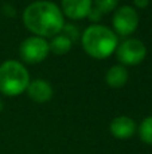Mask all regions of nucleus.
<instances>
[{
    "label": "nucleus",
    "mask_w": 152,
    "mask_h": 154,
    "mask_svg": "<svg viewBox=\"0 0 152 154\" xmlns=\"http://www.w3.org/2000/svg\"><path fill=\"white\" fill-rule=\"evenodd\" d=\"M133 3L137 8H145L150 4V0H133Z\"/></svg>",
    "instance_id": "nucleus-15"
},
{
    "label": "nucleus",
    "mask_w": 152,
    "mask_h": 154,
    "mask_svg": "<svg viewBox=\"0 0 152 154\" xmlns=\"http://www.w3.org/2000/svg\"><path fill=\"white\" fill-rule=\"evenodd\" d=\"M128 70L121 65H115L107 72L105 81L110 88H123L128 81Z\"/></svg>",
    "instance_id": "nucleus-10"
},
{
    "label": "nucleus",
    "mask_w": 152,
    "mask_h": 154,
    "mask_svg": "<svg viewBox=\"0 0 152 154\" xmlns=\"http://www.w3.org/2000/svg\"><path fill=\"white\" fill-rule=\"evenodd\" d=\"M61 32H63L65 37H67L72 42L78 38V29L77 27H74V26H72V24H65Z\"/></svg>",
    "instance_id": "nucleus-14"
},
{
    "label": "nucleus",
    "mask_w": 152,
    "mask_h": 154,
    "mask_svg": "<svg viewBox=\"0 0 152 154\" xmlns=\"http://www.w3.org/2000/svg\"><path fill=\"white\" fill-rule=\"evenodd\" d=\"M94 8L101 14H109L117 7L118 0H93Z\"/></svg>",
    "instance_id": "nucleus-13"
},
{
    "label": "nucleus",
    "mask_w": 152,
    "mask_h": 154,
    "mask_svg": "<svg viewBox=\"0 0 152 154\" xmlns=\"http://www.w3.org/2000/svg\"><path fill=\"white\" fill-rule=\"evenodd\" d=\"M139 26V14L129 5H124L116 10L113 15V27L120 35H129L135 32Z\"/></svg>",
    "instance_id": "nucleus-6"
},
{
    "label": "nucleus",
    "mask_w": 152,
    "mask_h": 154,
    "mask_svg": "<svg viewBox=\"0 0 152 154\" xmlns=\"http://www.w3.org/2000/svg\"><path fill=\"white\" fill-rule=\"evenodd\" d=\"M93 8V0H62V14L73 20L89 16Z\"/></svg>",
    "instance_id": "nucleus-7"
},
{
    "label": "nucleus",
    "mask_w": 152,
    "mask_h": 154,
    "mask_svg": "<svg viewBox=\"0 0 152 154\" xmlns=\"http://www.w3.org/2000/svg\"><path fill=\"white\" fill-rule=\"evenodd\" d=\"M116 56L124 65H139L147 56V48L139 39H127L121 42L116 49Z\"/></svg>",
    "instance_id": "nucleus-5"
},
{
    "label": "nucleus",
    "mask_w": 152,
    "mask_h": 154,
    "mask_svg": "<svg viewBox=\"0 0 152 154\" xmlns=\"http://www.w3.org/2000/svg\"><path fill=\"white\" fill-rule=\"evenodd\" d=\"M20 57L27 64H39L50 53L48 42L40 37H30L20 45Z\"/></svg>",
    "instance_id": "nucleus-4"
},
{
    "label": "nucleus",
    "mask_w": 152,
    "mask_h": 154,
    "mask_svg": "<svg viewBox=\"0 0 152 154\" xmlns=\"http://www.w3.org/2000/svg\"><path fill=\"white\" fill-rule=\"evenodd\" d=\"M136 123L129 116H116L109 125V131L116 139H129L136 133Z\"/></svg>",
    "instance_id": "nucleus-8"
},
{
    "label": "nucleus",
    "mask_w": 152,
    "mask_h": 154,
    "mask_svg": "<svg viewBox=\"0 0 152 154\" xmlns=\"http://www.w3.org/2000/svg\"><path fill=\"white\" fill-rule=\"evenodd\" d=\"M23 23L35 37L46 38L61 34L65 19L61 8L51 2H34L23 12Z\"/></svg>",
    "instance_id": "nucleus-1"
},
{
    "label": "nucleus",
    "mask_w": 152,
    "mask_h": 154,
    "mask_svg": "<svg viewBox=\"0 0 152 154\" xmlns=\"http://www.w3.org/2000/svg\"><path fill=\"white\" fill-rule=\"evenodd\" d=\"M139 137L142 142L152 146V115L147 116L139 126Z\"/></svg>",
    "instance_id": "nucleus-12"
},
{
    "label": "nucleus",
    "mask_w": 152,
    "mask_h": 154,
    "mask_svg": "<svg viewBox=\"0 0 152 154\" xmlns=\"http://www.w3.org/2000/svg\"><path fill=\"white\" fill-rule=\"evenodd\" d=\"M30 75L23 64L13 60L0 65V92L5 96H19L27 89Z\"/></svg>",
    "instance_id": "nucleus-3"
},
{
    "label": "nucleus",
    "mask_w": 152,
    "mask_h": 154,
    "mask_svg": "<svg viewBox=\"0 0 152 154\" xmlns=\"http://www.w3.org/2000/svg\"><path fill=\"white\" fill-rule=\"evenodd\" d=\"M72 46H73V42L67 37H65L63 34H58L55 37H53L51 42L48 43L50 51H53L57 56H63V54L69 53Z\"/></svg>",
    "instance_id": "nucleus-11"
},
{
    "label": "nucleus",
    "mask_w": 152,
    "mask_h": 154,
    "mask_svg": "<svg viewBox=\"0 0 152 154\" xmlns=\"http://www.w3.org/2000/svg\"><path fill=\"white\" fill-rule=\"evenodd\" d=\"M26 91L28 93V97L31 100H34L35 103H46V101H48L53 97V93H54L50 82L45 81V80L30 81Z\"/></svg>",
    "instance_id": "nucleus-9"
},
{
    "label": "nucleus",
    "mask_w": 152,
    "mask_h": 154,
    "mask_svg": "<svg viewBox=\"0 0 152 154\" xmlns=\"http://www.w3.org/2000/svg\"><path fill=\"white\" fill-rule=\"evenodd\" d=\"M83 50L93 58H107L112 56L118 46L116 32L102 24H92L82 34Z\"/></svg>",
    "instance_id": "nucleus-2"
},
{
    "label": "nucleus",
    "mask_w": 152,
    "mask_h": 154,
    "mask_svg": "<svg viewBox=\"0 0 152 154\" xmlns=\"http://www.w3.org/2000/svg\"><path fill=\"white\" fill-rule=\"evenodd\" d=\"M3 109V101H1V99H0V111Z\"/></svg>",
    "instance_id": "nucleus-16"
}]
</instances>
